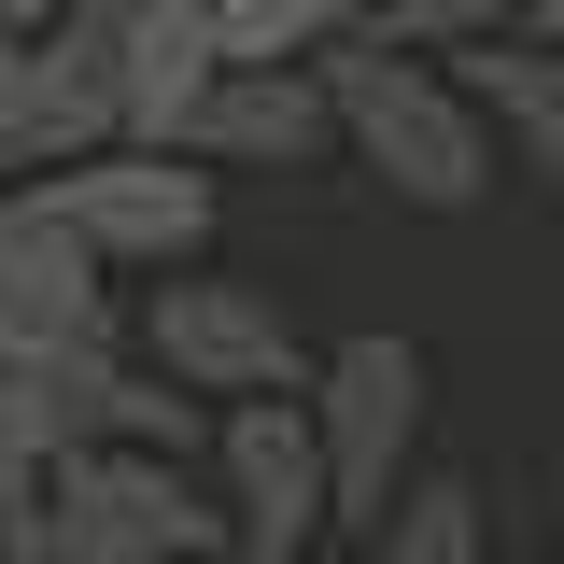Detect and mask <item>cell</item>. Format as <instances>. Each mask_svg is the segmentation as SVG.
<instances>
[{
    "mask_svg": "<svg viewBox=\"0 0 564 564\" xmlns=\"http://www.w3.org/2000/svg\"><path fill=\"white\" fill-rule=\"evenodd\" d=\"M128 14L141 0H57L29 29V85H14V155H85V141H128Z\"/></svg>",
    "mask_w": 564,
    "mask_h": 564,
    "instance_id": "cell-6",
    "label": "cell"
},
{
    "mask_svg": "<svg viewBox=\"0 0 564 564\" xmlns=\"http://www.w3.org/2000/svg\"><path fill=\"white\" fill-rule=\"evenodd\" d=\"M43 14H57V0H0V43H29V29H43Z\"/></svg>",
    "mask_w": 564,
    "mask_h": 564,
    "instance_id": "cell-14",
    "label": "cell"
},
{
    "mask_svg": "<svg viewBox=\"0 0 564 564\" xmlns=\"http://www.w3.org/2000/svg\"><path fill=\"white\" fill-rule=\"evenodd\" d=\"M452 85L480 99V128L508 141V170H536V184L564 198V43L480 29V43H452Z\"/></svg>",
    "mask_w": 564,
    "mask_h": 564,
    "instance_id": "cell-9",
    "label": "cell"
},
{
    "mask_svg": "<svg viewBox=\"0 0 564 564\" xmlns=\"http://www.w3.org/2000/svg\"><path fill=\"white\" fill-rule=\"evenodd\" d=\"M14 170H29V155H14V141H0V198H14Z\"/></svg>",
    "mask_w": 564,
    "mask_h": 564,
    "instance_id": "cell-17",
    "label": "cell"
},
{
    "mask_svg": "<svg viewBox=\"0 0 564 564\" xmlns=\"http://www.w3.org/2000/svg\"><path fill=\"white\" fill-rule=\"evenodd\" d=\"M551 564H564V551H551Z\"/></svg>",
    "mask_w": 564,
    "mask_h": 564,
    "instance_id": "cell-18",
    "label": "cell"
},
{
    "mask_svg": "<svg viewBox=\"0 0 564 564\" xmlns=\"http://www.w3.org/2000/svg\"><path fill=\"white\" fill-rule=\"evenodd\" d=\"M141 367L184 381V395H311V339L282 325L269 282H226V269H141Z\"/></svg>",
    "mask_w": 564,
    "mask_h": 564,
    "instance_id": "cell-3",
    "label": "cell"
},
{
    "mask_svg": "<svg viewBox=\"0 0 564 564\" xmlns=\"http://www.w3.org/2000/svg\"><path fill=\"white\" fill-rule=\"evenodd\" d=\"M311 70L339 99V155L367 184H395L410 212H480L494 198V128H480V99L452 85V57H410V43L339 29Z\"/></svg>",
    "mask_w": 564,
    "mask_h": 564,
    "instance_id": "cell-1",
    "label": "cell"
},
{
    "mask_svg": "<svg viewBox=\"0 0 564 564\" xmlns=\"http://www.w3.org/2000/svg\"><path fill=\"white\" fill-rule=\"evenodd\" d=\"M99 282H113V269H99L29 184L0 198V339H99V325H113Z\"/></svg>",
    "mask_w": 564,
    "mask_h": 564,
    "instance_id": "cell-8",
    "label": "cell"
},
{
    "mask_svg": "<svg viewBox=\"0 0 564 564\" xmlns=\"http://www.w3.org/2000/svg\"><path fill=\"white\" fill-rule=\"evenodd\" d=\"M522 0H381V14H352L367 43H410V57H452V43H480V29H508Z\"/></svg>",
    "mask_w": 564,
    "mask_h": 564,
    "instance_id": "cell-13",
    "label": "cell"
},
{
    "mask_svg": "<svg viewBox=\"0 0 564 564\" xmlns=\"http://www.w3.org/2000/svg\"><path fill=\"white\" fill-rule=\"evenodd\" d=\"M367 564H480V494L466 480H410L367 522Z\"/></svg>",
    "mask_w": 564,
    "mask_h": 564,
    "instance_id": "cell-11",
    "label": "cell"
},
{
    "mask_svg": "<svg viewBox=\"0 0 564 564\" xmlns=\"http://www.w3.org/2000/svg\"><path fill=\"white\" fill-rule=\"evenodd\" d=\"M296 564H367V536H311V551H296Z\"/></svg>",
    "mask_w": 564,
    "mask_h": 564,
    "instance_id": "cell-16",
    "label": "cell"
},
{
    "mask_svg": "<svg viewBox=\"0 0 564 564\" xmlns=\"http://www.w3.org/2000/svg\"><path fill=\"white\" fill-rule=\"evenodd\" d=\"M212 70H226L212 0H141L128 14V141H184V113L212 99Z\"/></svg>",
    "mask_w": 564,
    "mask_h": 564,
    "instance_id": "cell-10",
    "label": "cell"
},
{
    "mask_svg": "<svg viewBox=\"0 0 564 564\" xmlns=\"http://www.w3.org/2000/svg\"><path fill=\"white\" fill-rule=\"evenodd\" d=\"M311 437H325V508L339 536H367L395 494H410V452H423V352L395 325L311 352Z\"/></svg>",
    "mask_w": 564,
    "mask_h": 564,
    "instance_id": "cell-4",
    "label": "cell"
},
{
    "mask_svg": "<svg viewBox=\"0 0 564 564\" xmlns=\"http://www.w3.org/2000/svg\"><path fill=\"white\" fill-rule=\"evenodd\" d=\"M14 184L57 212L113 282L212 254V212H226V198H212V170L184 155V141H85V155H43V170H14Z\"/></svg>",
    "mask_w": 564,
    "mask_h": 564,
    "instance_id": "cell-2",
    "label": "cell"
},
{
    "mask_svg": "<svg viewBox=\"0 0 564 564\" xmlns=\"http://www.w3.org/2000/svg\"><path fill=\"white\" fill-rule=\"evenodd\" d=\"M184 155L198 170H311V155H339V99L311 57H226L212 99L184 113Z\"/></svg>",
    "mask_w": 564,
    "mask_h": 564,
    "instance_id": "cell-7",
    "label": "cell"
},
{
    "mask_svg": "<svg viewBox=\"0 0 564 564\" xmlns=\"http://www.w3.org/2000/svg\"><path fill=\"white\" fill-rule=\"evenodd\" d=\"M367 0H212V29H226V57H325Z\"/></svg>",
    "mask_w": 564,
    "mask_h": 564,
    "instance_id": "cell-12",
    "label": "cell"
},
{
    "mask_svg": "<svg viewBox=\"0 0 564 564\" xmlns=\"http://www.w3.org/2000/svg\"><path fill=\"white\" fill-rule=\"evenodd\" d=\"M508 29H536V43H564V0H522V14H508Z\"/></svg>",
    "mask_w": 564,
    "mask_h": 564,
    "instance_id": "cell-15",
    "label": "cell"
},
{
    "mask_svg": "<svg viewBox=\"0 0 564 564\" xmlns=\"http://www.w3.org/2000/svg\"><path fill=\"white\" fill-rule=\"evenodd\" d=\"M212 466H226V564H296L311 536H339L311 395H240L212 423Z\"/></svg>",
    "mask_w": 564,
    "mask_h": 564,
    "instance_id": "cell-5",
    "label": "cell"
}]
</instances>
